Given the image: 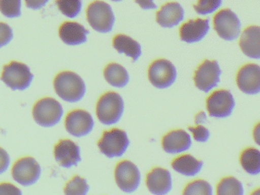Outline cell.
Here are the masks:
<instances>
[{
    "label": "cell",
    "instance_id": "cell-1",
    "mask_svg": "<svg viewBox=\"0 0 260 195\" xmlns=\"http://www.w3.org/2000/svg\"><path fill=\"white\" fill-rule=\"evenodd\" d=\"M53 85L58 96L67 102L75 103L81 101L86 92L83 79L73 72L65 71L59 73L55 78Z\"/></svg>",
    "mask_w": 260,
    "mask_h": 195
},
{
    "label": "cell",
    "instance_id": "cell-2",
    "mask_svg": "<svg viewBox=\"0 0 260 195\" xmlns=\"http://www.w3.org/2000/svg\"><path fill=\"white\" fill-rule=\"evenodd\" d=\"M124 112V101L118 93L109 92L99 98L96 114L100 122L105 125L117 124Z\"/></svg>",
    "mask_w": 260,
    "mask_h": 195
},
{
    "label": "cell",
    "instance_id": "cell-3",
    "mask_svg": "<svg viewBox=\"0 0 260 195\" xmlns=\"http://www.w3.org/2000/svg\"><path fill=\"white\" fill-rule=\"evenodd\" d=\"M87 20L91 27L100 33H108L114 27V12L111 6L103 1H95L87 9Z\"/></svg>",
    "mask_w": 260,
    "mask_h": 195
},
{
    "label": "cell",
    "instance_id": "cell-4",
    "mask_svg": "<svg viewBox=\"0 0 260 195\" xmlns=\"http://www.w3.org/2000/svg\"><path fill=\"white\" fill-rule=\"evenodd\" d=\"M32 114L37 124L44 127H51L60 121L63 109L60 103L54 98H44L35 104Z\"/></svg>",
    "mask_w": 260,
    "mask_h": 195
},
{
    "label": "cell",
    "instance_id": "cell-5",
    "mask_svg": "<svg viewBox=\"0 0 260 195\" xmlns=\"http://www.w3.org/2000/svg\"><path fill=\"white\" fill-rule=\"evenodd\" d=\"M34 76L25 64L12 61L3 67L1 80L12 90H23L28 88Z\"/></svg>",
    "mask_w": 260,
    "mask_h": 195
},
{
    "label": "cell",
    "instance_id": "cell-6",
    "mask_svg": "<svg viewBox=\"0 0 260 195\" xmlns=\"http://www.w3.org/2000/svg\"><path fill=\"white\" fill-rule=\"evenodd\" d=\"M98 146L107 157H121L129 147V140L124 130L112 129L103 133Z\"/></svg>",
    "mask_w": 260,
    "mask_h": 195
},
{
    "label": "cell",
    "instance_id": "cell-7",
    "mask_svg": "<svg viewBox=\"0 0 260 195\" xmlns=\"http://www.w3.org/2000/svg\"><path fill=\"white\" fill-rule=\"evenodd\" d=\"M213 24L218 36L225 41H235L241 35V21L231 9L219 11L214 17Z\"/></svg>",
    "mask_w": 260,
    "mask_h": 195
},
{
    "label": "cell",
    "instance_id": "cell-8",
    "mask_svg": "<svg viewBox=\"0 0 260 195\" xmlns=\"http://www.w3.org/2000/svg\"><path fill=\"white\" fill-rule=\"evenodd\" d=\"M148 79L157 89L171 87L177 79V70L171 61L165 59L154 61L148 68Z\"/></svg>",
    "mask_w": 260,
    "mask_h": 195
},
{
    "label": "cell",
    "instance_id": "cell-9",
    "mask_svg": "<svg viewBox=\"0 0 260 195\" xmlns=\"http://www.w3.org/2000/svg\"><path fill=\"white\" fill-rule=\"evenodd\" d=\"M221 75V70L218 63L206 60L196 71L194 82L199 90L207 93L218 85Z\"/></svg>",
    "mask_w": 260,
    "mask_h": 195
},
{
    "label": "cell",
    "instance_id": "cell-10",
    "mask_svg": "<svg viewBox=\"0 0 260 195\" xmlns=\"http://www.w3.org/2000/svg\"><path fill=\"white\" fill-rule=\"evenodd\" d=\"M206 107L211 117L216 118H229L233 113L235 100L229 90L214 92L206 101Z\"/></svg>",
    "mask_w": 260,
    "mask_h": 195
},
{
    "label": "cell",
    "instance_id": "cell-11",
    "mask_svg": "<svg viewBox=\"0 0 260 195\" xmlns=\"http://www.w3.org/2000/svg\"><path fill=\"white\" fill-rule=\"evenodd\" d=\"M114 176L117 186L124 192H134L140 185V172L138 167L130 161L119 162L116 167Z\"/></svg>",
    "mask_w": 260,
    "mask_h": 195
},
{
    "label": "cell",
    "instance_id": "cell-12",
    "mask_svg": "<svg viewBox=\"0 0 260 195\" xmlns=\"http://www.w3.org/2000/svg\"><path fill=\"white\" fill-rule=\"evenodd\" d=\"M41 173V166L32 157L21 158L14 164L12 170L14 180L24 186L36 183Z\"/></svg>",
    "mask_w": 260,
    "mask_h": 195
},
{
    "label": "cell",
    "instance_id": "cell-13",
    "mask_svg": "<svg viewBox=\"0 0 260 195\" xmlns=\"http://www.w3.org/2000/svg\"><path fill=\"white\" fill-rule=\"evenodd\" d=\"M94 126L92 116L84 110H73L66 118L65 127L67 132L76 137H82L89 134Z\"/></svg>",
    "mask_w": 260,
    "mask_h": 195
},
{
    "label": "cell",
    "instance_id": "cell-14",
    "mask_svg": "<svg viewBox=\"0 0 260 195\" xmlns=\"http://www.w3.org/2000/svg\"><path fill=\"white\" fill-rule=\"evenodd\" d=\"M237 85L247 95L260 93V66L249 64L240 69L237 74Z\"/></svg>",
    "mask_w": 260,
    "mask_h": 195
},
{
    "label": "cell",
    "instance_id": "cell-15",
    "mask_svg": "<svg viewBox=\"0 0 260 195\" xmlns=\"http://www.w3.org/2000/svg\"><path fill=\"white\" fill-rule=\"evenodd\" d=\"M54 156L56 162L64 168L76 166L82 160L80 148L70 140H62L55 146Z\"/></svg>",
    "mask_w": 260,
    "mask_h": 195
},
{
    "label": "cell",
    "instance_id": "cell-16",
    "mask_svg": "<svg viewBox=\"0 0 260 195\" xmlns=\"http://www.w3.org/2000/svg\"><path fill=\"white\" fill-rule=\"evenodd\" d=\"M146 185L148 191L152 194H168L172 189L171 173L163 168H154L147 175Z\"/></svg>",
    "mask_w": 260,
    "mask_h": 195
},
{
    "label": "cell",
    "instance_id": "cell-17",
    "mask_svg": "<svg viewBox=\"0 0 260 195\" xmlns=\"http://www.w3.org/2000/svg\"><path fill=\"white\" fill-rule=\"evenodd\" d=\"M209 29L210 25L209 19L197 18L196 20H189L180 27V39L189 44L199 42L208 35Z\"/></svg>",
    "mask_w": 260,
    "mask_h": 195
},
{
    "label": "cell",
    "instance_id": "cell-18",
    "mask_svg": "<svg viewBox=\"0 0 260 195\" xmlns=\"http://www.w3.org/2000/svg\"><path fill=\"white\" fill-rule=\"evenodd\" d=\"M192 140L189 133L183 130H176L165 135L162 139V147L166 153L177 154L189 150Z\"/></svg>",
    "mask_w": 260,
    "mask_h": 195
},
{
    "label": "cell",
    "instance_id": "cell-19",
    "mask_svg": "<svg viewBox=\"0 0 260 195\" xmlns=\"http://www.w3.org/2000/svg\"><path fill=\"white\" fill-rule=\"evenodd\" d=\"M241 51L251 59L260 60V27L252 25L243 32L239 41Z\"/></svg>",
    "mask_w": 260,
    "mask_h": 195
},
{
    "label": "cell",
    "instance_id": "cell-20",
    "mask_svg": "<svg viewBox=\"0 0 260 195\" xmlns=\"http://www.w3.org/2000/svg\"><path fill=\"white\" fill-rule=\"evenodd\" d=\"M184 11L178 3H168L164 5L156 14V21L161 27H174L183 21Z\"/></svg>",
    "mask_w": 260,
    "mask_h": 195
},
{
    "label": "cell",
    "instance_id": "cell-21",
    "mask_svg": "<svg viewBox=\"0 0 260 195\" xmlns=\"http://www.w3.org/2000/svg\"><path fill=\"white\" fill-rule=\"evenodd\" d=\"M88 31L82 24L73 21L64 22L59 27L60 39L68 45H79L87 41Z\"/></svg>",
    "mask_w": 260,
    "mask_h": 195
},
{
    "label": "cell",
    "instance_id": "cell-22",
    "mask_svg": "<svg viewBox=\"0 0 260 195\" xmlns=\"http://www.w3.org/2000/svg\"><path fill=\"white\" fill-rule=\"evenodd\" d=\"M171 166L177 173L183 176L192 177L197 176L201 172L203 162L191 155L186 154L174 159Z\"/></svg>",
    "mask_w": 260,
    "mask_h": 195
},
{
    "label": "cell",
    "instance_id": "cell-23",
    "mask_svg": "<svg viewBox=\"0 0 260 195\" xmlns=\"http://www.w3.org/2000/svg\"><path fill=\"white\" fill-rule=\"evenodd\" d=\"M114 49L120 53H124L136 62L142 55L140 44L133 38L124 35H116L113 40Z\"/></svg>",
    "mask_w": 260,
    "mask_h": 195
},
{
    "label": "cell",
    "instance_id": "cell-24",
    "mask_svg": "<svg viewBox=\"0 0 260 195\" xmlns=\"http://www.w3.org/2000/svg\"><path fill=\"white\" fill-rule=\"evenodd\" d=\"M104 76L110 85L117 88H123L129 83L128 72L123 66L115 63L107 66L104 70Z\"/></svg>",
    "mask_w": 260,
    "mask_h": 195
},
{
    "label": "cell",
    "instance_id": "cell-25",
    "mask_svg": "<svg viewBox=\"0 0 260 195\" xmlns=\"http://www.w3.org/2000/svg\"><path fill=\"white\" fill-rule=\"evenodd\" d=\"M240 161L246 173L252 176L260 174V151L257 149L250 147L244 150Z\"/></svg>",
    "mask_w": 260,
    "mask_h": 195
},
{
    "label": "cell",
    "instance_id": "cell-26",
    "mask_svg": "<svg viewBox=\"0 0 260 195\" xmlns=\"http://www.w3.org/2000/svg\"><path fill=\"white\" fill-rule=\"evenodd\" d=\"M217 194L219 195H243L244 188L242 183L235 177L221 179L217 186Z\"/></svg>",
    "mask_w": 260,
    "mask_h": 195
},
{
    "label": "cell",
    "instance_id": "cell-27",
    "mask_svg": "<svg viewBox=\"0 0 260 195\" xmlns=\"http://www.w3.org/2000/svg\"><path fill=\"white\" fill-rule=\"evenodd\" d=\"M58 9L68 18H76L82 10L81 0H56Z\"/></svg>",
    "mask_w": 260,
    "mask_h": 195
},
{
    "label": "cell",
    "instance_id": "cell-28",
    "mask_svg": "<svg viewBox=\"0 0 260 195\" xmlns=\"http://www.w3.org/2000/svg\"><path fill=\"white\" fill-rule=\"evenodd\" d=\"M89 191L86 180L80 176L73 177L64 188V193L68 195H85Z\"/></svg>",
    "mask_w": 260,
    "mask_h": 195
},
{
    "label": "cell",
    "instance_id": "cell-29",
    "mask_svg": "<svg viewBox=\"0 0 260 195\" xmlns=\"http://www.w3.org/2000/svg\"><path fill=\"white\" fill-rule=\"evenodd\" d=\"M212 185L205 180H196L188 184L183 191V194L212 195Z\"/></svg>",
    "mask_w": 260,
    "mask_h": 195
},
{
    "label": "cell",
    "instance_id": "cell-30",
    "mask_svg": "<svg viewBox=\"0 0 260 195\" xmlns=\"http://www.w3.org/2000/svg\"><path fill=\"white\" fill-rule=\"evenodd\" d=\"M0 12L9 18L21 15V0H0Z\"/></svg>",
    "mask_w": 260,
    "mask_h": 195
},
{
    "label": "cell",
    "instance_id": "cell-31",
    "mask_svg": "<svg viewBox=\"0 0 260 195\" xmlns=\"http://www.w3.org/2000/svg\"><path fill=\"white\" fill-rule=\"evenodd\" d=\"M222 4V0H199L194 9L200 15H206L218 10Z\"/></svg>",
    "mask_w": 260,
    "mask_h": 195
},
{
    "label": "cell",
    "instance_id": "cell-32",
    "mask_svg": "<svg viewBox=\"0 0 260 195\" xmlns=\"http://www.w3.org/2000/svg\"><path fill=\"white\" fill-rule=\"evenodd\" d=\"M189 130L192 133L194 140L197 142H207L210 137V132L203 126L197 125V127H189Z\"/></svg>",
    "mask_w": 260,
    "mask_h": 195
},
{
    "label": "cell",
    "instance_id": "cell-33",
    "mask_svg": "<svg viewBox=\"0 0 260 195\" xmlns=\"http://www.w3.org/2000/svg\"><path fill=\"white\" fill-rule=\"evenodd\" d=\"M13 38L12 29L6 23L0 22V47L7 45Z\"/></svg>",
    "mask_w": 260,
    "mask_h": 195
},
{
    "label": "cell",
    "instance_id": "cell-34",
    "mask_svg": "<svg viewBox=\"0 0 260 195\" xmlns=\"http://www.w3.org/2000/svg\"><path fill=\"white\" fill-rule=\"evenodd\" d=\"M0 194L21 195V192L15 185L3 183L0 184Z\"/></svg>",
    "mask_w": 260,
    "mask_h": 195
},
{
    "label": "cell",
    "instance_id": "cell-35",
    "mask_svg": "<svg viewBox=\"0 0 260 195\" xmlns=\"http://www.w3.org/2000/svg\"><path fill=\"white\" fill-rule=\"evenodd\" d=\"M10 163V158L6 150L0 147V174L6 171Z\"/></svg>",
    "mask_w": 260,
    "mask_h": 195
},
{
    "label": "cell",
    "instance_id": "cell-36",
    "mask_svg": "<svg viewBox=\"0 0 260 195\" xmlns=\"http://www.w3.org/2000/svg\"><path fill=\"white\" fill-rule=\"evenodd\" d=\"M48 1L49 0H25V3L27 8L38 10L44 7Z\"/></svg>",
    "mask_w": 260,
    "mask_h": 195
},
{
    "label": "cell",
    "instance_id": "cell-37",
    "mask_svg": "<svg viewBox=\"0 0 260 195\" xmlns=\"http://www.w3.org/2000/svg\"><path fill=\"white\" fill-rule=\"evenodd\" d=\"M135 1L143 9H154L157 8L154 0H135Z\"/></svg>",
    "mask_w": 260,
    "mask_h": 195
},
{
    "label": "cell",
    "instance_id": "cell-38",
    "mask_svg": "<svg viewBox=\"0 0 260 195\" xmlns=\"http://www.w3.org/2000/svg\"><path fill=\"white\" fill-rule=\"evenodd\" d=\"M206 121H207V116H206V114L205 112H200L196 116L195 121L197 125H201V124L206 123Z\"/></svg>",
    "mask_w": 260,
    "mask_h": 195
},
{
    "label": "cell",
    "instance_id": "cell-39",
    "mask_svg": "<svg viewBox=\"0 0 260 195\" xmlns=\"http://www.w3.org/2000/svg\"><path fill=\"white\" fill-rule=\"evenodd\" d=\"M253 136L255 142L260 147V122L255 126L253 131Z\"/></svg>",
    "mask_w": 260,
    "mask_h": 195
},
{
    "label": "cell",
    "instance_id": "cell-40",
    "mask_svg": "<svg viewBox=\"0 0 260 195\" xmlns=\"http://www.w3.org/2000/svg\"><path fill=\"white\" fill-rule=\"evenodd\" d=\"M252 194L260 195V188H259V189L256 190V191H253V192L252 193Z\"/></svg>",
    "mask_w": 260,
    "mask_h": 195
},
{
    "label": "cell",
    "instance_id": "cell-41",
    "mask_svg": "<svg viewBox=\"0 0 260 195\" xmlns=\"http://www.w3.org/2000/svg\"><path fill=\"white\" fill-rule=\"evenodd\" d=\"M112 1H114V2H120V1H122V0H112Z\"/></svg>",
    "mask_w": 260,
    "mask_h": 195
}]
</instances>
